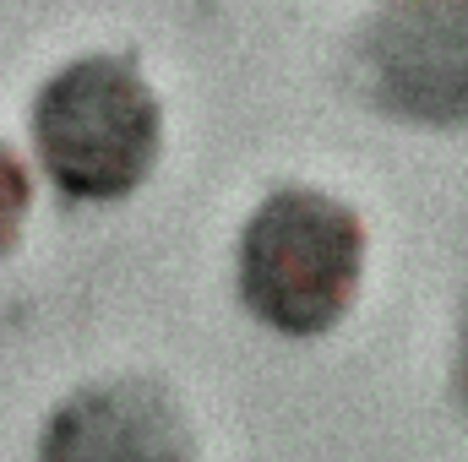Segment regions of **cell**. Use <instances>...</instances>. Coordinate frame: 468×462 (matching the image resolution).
<instances>
[{
	"mask_svg": "<svg viewBox=\"0 0 468 462\" xmlns=\"http://www.w3.org/2000/svg\"><path fill=\"white\" fill-rule=\"evenodd\" d=\"M365 99L409 125H468V0H381L354 44Z\"/></svg>",
	"mask_w": 468,
	"mask_h": 462,
	"instance_id": "3957f363",
	"label": "cell"
},
{
	"mask_svg": "<svg viewBox=\"0 0 468 462\" xmlns=\"http://www.w3.org/2000/svg\"><path fill=\"white\" fill-rule=\"evenodd\" d=\"M452 381H458V403L468 414V305H463V321H458V364H452Z\"/></svg>",
	"mask_w": 468,
	"mask_h": 462,
	"instance_id": "8992f818",
	"label": "cell"
},
{
	"mask_svg": "<svg viewBox=\"0 0 468 462\" xmlns=\"http://www.w3.org/2000/svg\"><path fill=\"white\" fill-rule=\"evenodd\" d=\"M38 462H197V436L164 381L110 375L55 403Z\"/></svg>",
	"mask_w": 468,
	"mask_h": 462,
	"instance_id": "277c9868",
	"label": "cell"
},
{
	"mask_svg": "<svg viewBox=\"0 0 468 462\" xmlns=\"http://www.w3.org/2000/svg\"><path fill=\"white\" fill-rule=\"evenodd\" d=\"M239 305L278 338H327L365 283V224L316 185L267 191L234 245Z\"/></svg>",
	"mask_w": 468,
	"mask_h": 462,
	"instance_id": "6da1fadb",
	"label": "cell"
},
{
	"mask_svg": "<svg viewBox=\"0 0 468 462\" xmlns=\"http://www.w3.org/2000/svg\"><path fill=\"white\" fill-rule=\"evenodd\" d=\"M27 207H33V180L22 169V158L0 142V256L16 250L22 224H27Z\"/></svg>",
	"mask_w": 468,
	"mask_h": 462,
	"instance_id": "5b68a950",
	"label": "cell"
},
{
	"mask_svg": "<svg viewBox=\"0 0 468 462\" xmlns=\"http://www.w3.org/2000/svg\"><path fill=\"white\" fill-rule=\"evenodd\" d=\"M33 152L71 202H125L164 152V104L125 55H77L33 93Z\"/></svg>",
	"mask_w": 468,
	"mask_h": 462,
	"instance_id": "7a4b0ae2",
	"label": "cell"
}]
</instances>
